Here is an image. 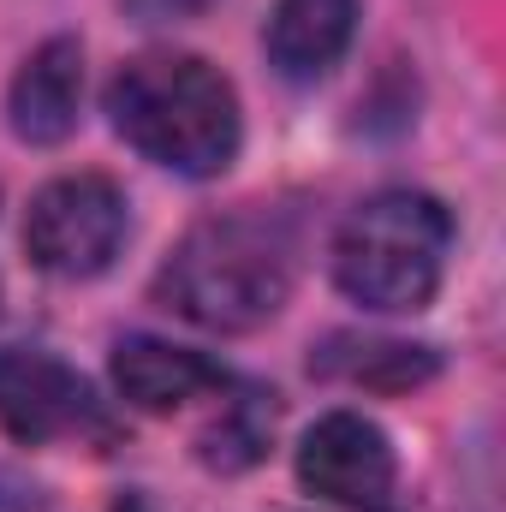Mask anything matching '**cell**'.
<instances>
[{"mask_svg":"<svg viewBox=\"0 0 506 512\" xmlns=\"http://www.w3.org/2000/svg\"><path fill=\"white\" fill-rule=\"evenodd\" d=\"M298 274V233L280 209L239 203L227 215L197 221L155 274V298L209 328V334H251L280 316Z\"/></svg>","mask_w":506,"mask_h":512,"instance_id":"6da1fadb","label":"cell"},{"mask_svg":"<svg viewBox=\"0 0 506 512\" xmlns=\"http://www.w3.org/2000/svg\"><path fill=\"white\" fill-rule=\"evenodd\" d=\"M108 120L131 149L179 179H215L239 161L245 114L221 66L179 48H149L108 84Z\"/></svg>","mask_w":506,"mask_h":512,"instance_id":"7a4b0ae2","label":"cell"},{"mask_svg":"<svg viewBox=\"0 0 506 512\" xmlns=\"http://www.w3.org/2000/svg\"><path fill=\"white\" fill-rule=\"evenodd\" d=\"M453 251V215L411 185L364 197L334 239V280L352 304L376 316H411L441 292Z\"/></svg>","mask_w":506,"mask_h":512,"instance_id":"3957f363","label":"cell"},{"mask_svg":"<svg viewBox=\"0 0 506 512\" xmlns=\"http://www.w3.org/2000/svg\"><path fill=\"white\" fill-rule=\"evenodd\" d=\"M131 233V203L108 173H60L30 197L24 251L54 280H96Z\"/></svg>","mask_w":506,"mask_h":512,"instance_id":"277c9868","label":"cell"},{"mask_svg":"<svg viewBox=\"0 0 506 512\" xmlns=\"http://www.w3.org/2000/svg\"><path fill=\"white\" fill-rule=\"evenodd\" d=\"M0 429L12 441H114V417L66 358L0 346Z\"/></svg>","mask_w":506,"mask_h":512,"instance_id":"5b68a950","label":"cell"},{"mask_svg":"<svg viewBox=\"0 0 506 512\" xmlns=\"http://www.w3.org/2000/svg\"><path fill=\"white\" fill-rule=\"evenodd\" d=\"M298 483L334 507L370 512L387 507L393 483H399V459L387 429L370 423L364 411H328L304 429L298 441Z\"/></svg>","mask_w":506,"mask_h":512,"instance_id":"8992f818","label":"cell"},{"mask_svg":"<svg viewBox=\"0 0 506 512\" xmlns=\"http://www.w3.org/2000/svg\"><path fill=\"white\" fill-rule=\"evenodd\" d=\"M78 108H84V42L78 36H48L12 72L6 120L24 143L54 149L78 131Z\"/></svg>","mask_w":506,"mask_h":512,"instance_id":"52a82bcc","label":"cell"},{"mask_svg":"<svg viewBox=\"0 0 506 512\" xmlns=\"http://www.w3.org/2000/svg\"><path fill=\"white\" fill-rule=\"evenodd\" d=\"M227 382L233 376L215 358L173 346V340H155V334H126L114 346V387L137 411H179L203 393H221Z\"/></svg>","mask_w":506,"mask_h":512,"instance_id":"ba28073f","label":"cell"},{"mask_svg":"<svg viewBox=\"0 0 506 512\" xmlns=\"http://www.w3.org/2000/svg\"><path fill=\"white\" fill-rule=\"evenodd\" d=\"M358 36V0H280L268 12L262 48L286 84H316L340 66Z\"/></svg>","mask_w":506,"mask_h":512,"instance_id":"9c48e42d","label":"cell"},{"mask_svg":"<svg viewBox=\"0 0 506 512\" xmlns=\"http://www.w3.org/2000/svg\"><path fill=\"white\" fill-rule=\"evenodd\" d=\"M310 370L328 382H352L370 393H411V387L435 382L441 358L435 346H411V340H376V334H334L310 352Z\"/></svg>","mask_w":506,"mask_h":512,"instance_id":"30bf717a","label":"cell"},{"mask_svg":"<svg viewBox=\"0 0 506 512\" xmlns=\"http://www.w3.org/2000/svg\"><path fill=\"white\" fill-rule=\"evenodd\" d=\"M221 393H227V399L215 405L209 429L197 435V459H203L209 471L233 477V471H251L256 459L268 453L280 405H274V387H251V382H227Z\"/></svg>","mask_w":506,"mask_h":512,"instance_id":"8fae6325","label":"cell"},{"mask_svg":"<svg viewBox=\"0 0 506 512\" xmlns=\"http://www.w3.org/2000/svg\"><path fill=\"white\" fill-rule=\"evenodd\" d=\"M0 512H54L36 489H24V483H12V477H0Z\"/></svg>","mask_w":506,"mask_h":512,"instance_id":"7c38bea8","label":"cell"},{"mask_svg":"<svg viewBox=\"0 0 506 512\" xmlns=\"http://www.w3.org/2000/svg\"><path fill=\"white\" fill-rule=\"evenodd\" d=\"M114 512H149V507H143L137 495H126V501H120V507H114Z\"/></svg>","mask_w":506,"mask_h":512,"instance_id":"4fadbf2b","label":"cell"}]
</instances>
